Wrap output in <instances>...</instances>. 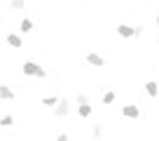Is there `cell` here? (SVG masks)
Listing matches in <instances>:
<instances>
[{
    "mask_svg": "<svg viewBox=\"0 0 159 141\" xmlns=\"http://www.w3.org/2000/svg\"><path fill=\"white\" fill-rule=\"evenodd\" d=\"M21 73H24V78H38V80H45L47 78V68L40 66L38 61H33V59H26L24 64H21Z\"/></svg>",
    "mask_w": 159,
    "mask_h": 141,
    "instance_id": "1",
    "label": "cell"
},
{
    "mask_svg": "<svg viewBox=\"0 0 159 141\" xmlns=\"http://www.w3.org/2000/svg\"><path fill=\"white\" fill-rule=\"evenodd\" d=\"M52 111H54V118H56V120H63V118H68V113H70V99H68V96H61L59 104H56Z\"/></svg>",
    "mask_w": 159,
    "mask_h": 141,
    "instance_id": "2",
    "label": "cell"
},
{
    "mask_svg": "<svg viewBox=\"0 0 159 141\" xmlns=\"http://www.w3.org/2000/svg\"><path fill=\"white\" fill-rule=\"evenodd\" d=\"M122 118H126V120H138V118H140V106L134 104V101L124 104V106H122Z\"/></svg>",
    "mask_w": 159,
    "mask_h": 141,
    "instance_id": "3",
    "label": "cell"
},
{
    "mask_svg": "<svg viewBox=\"0 0 159 141\" xmlns=\"http://www.w3.org/2000/svg\"><path fill=\"white\" fill-rule=\"evenodd\" d=\"M84 61L91 66V68H103V66H105V59H103V54H98V52H87Z\"/></svg>",
    "mask_w": 159,
    "mask_h": 141,
    "instance_id": "4",
    "label": "cell"
},
{
    "mask_svg": "<svg viewBox=\"0 0 159 141\" xmlns=\"http://www.w3.org/2000/svg\"><path fill=\"white\" fill-rule=\"evenodd\" d=\"M115 31H117V35L122 40H131V38H134V26L131 24H117Z\"/></svg>",
    "mask_w": 159,
    "mask_h": 141,
    "instance_id": "5",
    "label": "cell"
},
{
    "mask_svg": "<svg viewBox=\"0 0 159 141\" xmlns=\"http://www.w3.org/2000/svg\"><path fill=\"white\" fill-rule=\"evenodd\" d=\"M91 115H94V106L91 104H80L77 106V118L80 120H89Z\"/></svg>",
    "mask_w": 159,
    "mask_h": 141,
    "instance_id": "6",
    "label": "cell"
},
{
    "mask_svg": "<svg viewBox=\"0 0 159 141\" xmlns=\"http://www.w3.org/2000/svg\"><path fill=\"white\" fill-rule=\"evenodd\" d=\"M143 90H145V94H148L150 99H157V96H159V82L157 80H148L143 85Z\"/></svg>",
    "mask_w": 159,
    "mask_h": 141,
    "instance_id": "7",
    "label": "cell"
},
{
    "mask_svg": "<svg viewBox=\"0 0 159 141\" xmlns=\"http://www.w3.org/2000/svg\"><path fill=\"white\" fill-rule=\"evenodd\" d=\"M5 42H7L10 47H14V50L24 47V38H21L19 33H7V35H5Z\"/></svg>",
    "mask_w": 159,
    "mask_h": 141,
    "instance_id": "8",
    "label": "cell"
},
{
    "mask_svg": "<svg viewBox=\"0 0 159 141\" xmlns=\"http://www.w3.org/2000/svg\"><path fill=\"white\" fill-rule=\"evenodd\" d=\"M16 94L10 85H0V101H14Z\"/></svg>",
    "mask_w": 159,
    "mask_h": 141,
    "instance_id": "9",
    "label": "cell"
},
{
    "mask_svg": "<svg viewBox=\"0 0 159 141\" xmlns=\"http://www.w3.org/2000/svg\"><path fill=\"white\" fill-rule=\"evenodd\" d=\"M115 101H117V92L105 90L103 94H101V104H103V106H110V104H115Z\"/></svg>",
    "mask_w": 159,
    "mask_h": 141,
    "instance_id": "10",
    "label": "cell"
},
{
    "mask_svg": "<svg viewBox=\"0 0 159 141\" xmlns=\"http://www.w3.org/2000/svg\"><path fill=\"white\" fill-rule=\"evenodd\" d=\"M19 31H21V33H24V35H28L30 31H33V19H28V17H24V19L19 21Z\"/></svg>",
    "mask_w": 159,
    "mask_h": 141,
    "instance_id": "11",
    "label": "cell"
},
{
    "mask_svg": "<svg viewBox=\"0 0 159 141\" xmlns=\"http://www.w3.org/2000/svg\"><path fill=\"white\" fill-rule=\"evenodd\" d=\"M28 7V0H10V10L19 12V10H26Z\"/></svg>",
    "mask_w": 159,
    "mask_h": 141,
    "instance_id": "12",
    "label": "cell"
},
{
    "mask_svg": "<svg viewBox=\"0 0 159 141\" xmlns=\"http://www.w3.org/2000/svg\"><path fill=\"white\" fill-rule=\"evenodd\" d=\"M40 104L45 106V108H54L56 104H59V96H42V101Z\"/></svg>",
    "mask_w": 159,
    "mask_h": 141,
    "instance_id": "13",
    "label": "cell"
},
{
    "mask_svg": "<svg viewBox=\"0 0 159 141\" xmlns=\"http://www.w3.org/2000/svg\"><path fill=\"white\" fill-rule=\"evenodd\" d=\"M91 136H94L96 141H101V139H103V127H101L98 122H96V125L91 127Z\"/></svg>",
    "mask_w": 159,
    "mask_h": 141,
    "instance_id": "14",
    "label": "cell"
},
{
    "mask_svg": "<svg viewBox=\"0 0 159 141\" xmlns=\"http://www.w3.org/2000/svg\"><path fill=\"white\" fill-rule=\"evenodd\" d=\"M14 125V115H2L0 118V127H12Z\"/></svg>",
    "mask_w": 159,
    "mask_h": 141,
    "instance_id": "15",
    "label": "cell"
},
{
    "mask_svg": "<svg viewBox=\"0 0 159 141\" xmlns=\"http://www.w3.org/2000/svg\"><path fill=\"white\" fill-rule=\"evenodd\" d=\"M75 104H89V94H84V92H77V96H75Z\"/></svg>",
    "mask_w": 159,
    "mask_h": 141,
    "instance_id": "16",
    "label": "cell"
},
{
    "mask_svg": "<svg viewBox=\"0 0 159 141\" xmlns=\"http://www.w3.org/2000/svg\"><path fill=\"white\" fill-rule=\"evenodd\" d=\"M143 33H145V26H143V24H136V26H134V38H140Z\"/></svg>",
    "mask_w": 159,
    "mask_h": 141,
    "instance_id": "17",
    "label": "cell"
},
{
    "mask_svg": "<svg viewBox=\"0 0 159 141\" xmlns=\"http://www.w3.org/2000/svg\"><path fill=\"white\" fill-rule=\"evenodd\" d=\"M54 141H70V136L66 134V132H61V134H56V136H54Z\"/></svg>",
    "mask_w": 159,
    "mask_h": 141,
    "instance_id": "18",
    "label": "cell"
},
{
    "mask_svg": "<svg viewBox=\"0 0 159 141\" xmlns=\"http://www.w3.org/2000/svg\"><path fill=\"white\" fill-rule=\"evenodd\" d=\"M154 26H157V31H159V14L154 17Z\"/></svg>",
    "mask_w": 159,
    "mask_h": 141,
    "instance_id": "19",
    "label": "cell"
},
{
    "mask_svg": "<svg viewBox=\"0 0 159 141\" xmlns=\"http://www.w3.org/2000/svg\"><path fill=\"white\" fill-rule=\"evenodd\" d=\"M0 75H2V66H0Z\"/></svg>",
    "mask_w": 159,
    "mask_h": 141,
    "instance_id": "20",
    "label": "cell"
}]
</instances>
